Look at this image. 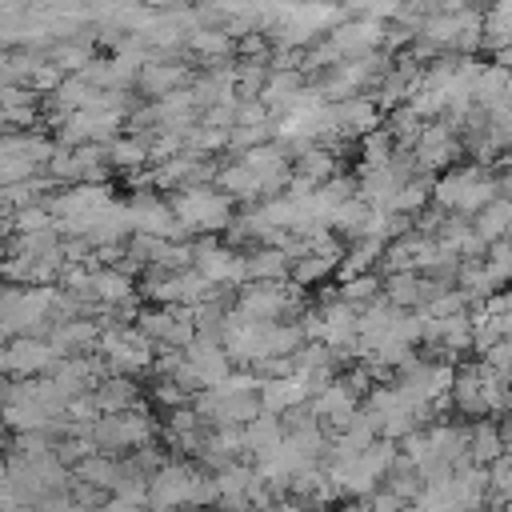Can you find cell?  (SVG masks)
<instances>
[{
    "label": "cell",
    "instance_id": "cell-12",
    "mask_svg": "<svg viewBox=\"0 0 512 512\" xmlns=\"http://www.w3.org/2000/svg\"><path fill=\"white\" fill-rule=\"evenodd\" d=\"M332 120H336V136H368L372 128H380V108L372 104V96H344V100H332Z\"/></svg>",
    "mask_w": 512,
    "mask_h": 512
},
{
    "label": "cell",
    "instance_id": "cell-36",
    "mask_svg": "<svg viewBox=\"0 0 512 512\" xmlns=\"http://www.w3.org/2000/svg\"><path fill=\"white\" fill-rule=\"evenodd\" d=\"M500 432H504V440H512V420H508V424H500Z\"/></svg>",
    "mask_w": 512,
    "mask_h": 512
},
{
    "label": "cell",
    "instance_id": "cell-23",
    "mask_svg": "<svg viewBox=\"0 0 512 512\" xmlns=\"http://www.w3.org/2000/svg\"><path fill=\"white\" fill-rule=\"evenodd\" d=\"M216 184H220V192H228L232 200H260V176H256L244 160L220 164V168H216Z\"/></svg>",
    "mask_w": 512,
    "mask_h": 512
},
{
    "label": "cell",
    "instance_id": "cell-25",
    "mask_svg": "<svg viewBox=\"0 0 512 512\" xmlns=\"http://www.w3.org/2000/svg\"><path fill=\"white\" fill-rule=\"evenodd\" d=\"M92 400H96V408H100L104 416H108V412H128V408L136 404V384H132V376H108V380L96 384Z\"/></svg>",
    "mask_w": 512,
    "mask_h": 512
},
{
    "label": "cell",
    "instance_id": "cell-11",
    "mask_svg": "<svg viewBox=\"0 0 512 512\" xmlns=\"http://www.w3.org/2000/svg\"><path fill=\"white\" fill-rule=\"evenodd\" d=\"M256 396H260V408H264V412H272V416H284V412H292V408H300V404H308V400H312V392H308V384H304V376H300V372L260 380Z\"/></svg>",
    "mask_w": 512,
    "mask_h": 512
},
{
    "label": "cell",
    "instance_id": "cell-19",
    "mask_svg": "<svg viewBox=\"0 0 512 512\" xmlns=\"http://www.w3.org/2000/svg\"><path fill=\"white\" fill-rule=\"evenodd\" d=\"M184 52H192L204 64H220V60H228L236 52V40L224 28H192L188 40H184Z\"/></svg>",
    "mask_w": 512,
    "mask_h": 512
},
{
    "label": "cell",
    "instance_id": "cell-7",
    "mask_svg": "<svg viewBox=\"0 0 512 512\" xmlns=\"http://www.w3.org/2000/svg\"><path fill=\"white\" fill-rule=\"evenodd\" d=\"M92 440H100L104 448H144L152 440V420L144 412H108L100 416L92 428Z\"/></svg>",
    "mask_w": 512,
    "mask_h": 512
},
{
    "label": "cell",
    "instance_id": "cell-34",
    "mask_svg": "<svg viewBox=\"0 0 512 512\" xmlns=\"http://www.w3.org/2000/svg\"><path fill=\"white\" fill-rule=\"evenodd\" d=\"M336 4H340V8H344V16H364V12H368V4H372V0H336Z\"/></svg>",
    "mask_w": 512,
    "mask_h": 512
},
{
    "label": "cell",
    "instance_id": "cell-3",
    "mask_svg": "<svg viewBox=\"0 0 512 512\" xmlns=\"http://www.w3.org/2000/svg\"><path fill=\"white\" fill-rule=\"evenodd\" d=\"M96 348H100L104 368L116 376L144 372V368H152V356H156V344L140 328H104Z\"/></svg>",
    "mask_w": 512,
    "mask_h": 512
},
{
    "label": "cell",
    "instance_id": "cell-38",
    "mask_svg": "<svg viewBox=\"0 0 512 512\" xmlns=\"http://www.w3.org/2000/svg\"><path fill=\"white\" fill-rule=\"evenodd\" d=\"M504 240H512V228H508V236H504Z\"/></svg>",
    "mask_w": 512,
    "mask_h": 512
},
{
    "label": "cell",
    "instance_id": "cell-30",
    "mask_svg": "<svg viewBox=\"0 0 512 512\" xmlns=\"http://www.w3.org/2000/svg\"><path fill=\"white\" fill-rule=\"evenodd\" d=\"M268 60H236V96L240 100H252V96H260V88H264V80H268Z\"/></svg>",
    "mask_w": 512,
    "mask_h": 512
},
{
    "label": "cell",
    "instance_id": "cell-2",
    "mask_svg": "<svg viewBox=\"0 0 512 512\" xmlns=\"http://www.w3.org/2000/svg\"><path fill=\"white\" fill-rule=\"evenodd\" d=\"M168 204L184 232H224L232 224V196L220 188H208V184L180 188Z\"/></svg>",
    "mask_w": 512,
    "mask_h": 512
},
{
    "label": "cell",
    "instance_id": "cell-17",
    "mask_svg": "<svg viewBox=\"0 0 512 512\" xmlns=\"http://www.w3.org/2000/svg\"><path fill=\"white\" fill-rule=\"evenodd\" d=\"M244 264H248V280H252V284H280V280H288V272H292L288 252H280V248H272V244L248 248V252H244Z\"/></svg>",
    "mask_w": 512,
    "mask_h": 512
},
{
    "label": "cell",
    "instance_id": "cell-4",
    "mask_svg": "<svg viewBox=\"0 0 512 512\" xmlns=\"http://www.w3.org/2000/svg\"><path fill=\"white\" fill-rule=\"evenodd\" d=\"M192 252V268L212 284V288H240L248 280V264H244V252L232 248V244H216L212 236L188 244Z\"/></svg>",
    "mask_w": 512,
    "mask_h": 512
},
{
    "label": "cell",
    "instance_id": "cell-39",
    "mask_svg": "<svg viewBox=\"0 0 512 512\" xmlns=\"http://www.w3.org/2000/svg\"><path fill=\"white\" fill-rule=\"evenodd\" d=\"M508 284H512V280H508Z\"/></svg>",
    "mask_w": 512,
    "mask_h": 512
},
{
    "label": "cell",
    "instance_id": "cell-24",
    "mask_svg": "<svg viewBox=\"0 0 512 512\" xmlns=\"http://www.w3.org/2000/svg\"><path fill=\"white\" fill-rule=\"evenodd\" d=\"M480 48H488L492 56L512 48V8H496L488 4L480 16Z\"/></svg>",
    "mask_w": 512,
    "mask_h": 512
},
{
    "label": "cell",
    "instance_id": "cell-35",
    "mask_svg": "<svg viewBox=\"0 0 512 512\" xmlns=\"http://www.w3.org/2000/svg\"><path fill=\"white\" fill-rule=\"evenodd\" d=\"M140 4H148V8H156V12H172V8H184L188 0H140Z\"/></svg>",
    "mask_w": 512,
    "mask_h": 512
},
{
    "label": "cell",
    "instance_id": "cell-15",
    "mask_svg": "<svg viewBox=\"0 0 512 512\" xmlns=\"http://www.w3.org/2000/svg\"><path fill=\"white\" fill-rule=\"evenodd\" d=\"M88 296L112 312H132V276L120 268H92Z\"/></svg>",
    "mask_w": 512,
    "mask_h": 512
},
{
    "label": "cell",
    "instance_id": "cell-37",
    "mask_svg": "<svg viewBox=\"0 0 512 512\" xmlns=\"http://www.w3.org/2000/svg\"><path fill=\"white\" fill-rule=\"evenodd\" d=\"M504 512H512V500H508V504H504Z\"/></svg>",
    "mask_w": 512,
    "mask_h": 512
},
{
    "label": "cell",
    "instance_id": "cell-33",
    "mask_svg": "<svg viewBox=\"0 0 512 512\" xmlns=\"http://www.w3.org/2000/svg\"><path fill=\"white\" fill-rule=\"evenodd\" d=\"M488 492L496 496V500H512V452H504V456H496L492 464H488Z\"/></svg>",
    "mask_w": 512,
    "mask_h": 512
},
{
    "label": "cell",
    "instance_id": "cell-20",
    "mask_svg": "<svg viewBox=\"0 0 512 512\" xmlns=\"http://www.w3.org/2000/svg\"><path fill=\"white\" fill-rule=\"evenodd\" d=\"M240 432H244V448L256 452V460H264V456H272V452L280 448V440H284V420L272 416V412H260V416L248 420Z\"/></svg>",
    "mask_w": 512,
    "mask_h": 512
},
{
    "label": "cell",
    "instance_id": "cell-5",
    "mask_svg": "<svg viewBox=\"0 0 512 512\" xmlns=\"http://www.w3.org/2000/svg\"><path fill=\"white\" fill-rule=\"evenodd\" d=\"M460 156H464V148H460V136H456V128L448 120H428L420 140L412 144V160L428 176L440 172V168H456Z\"/></svg>",
    "mask_w": 512,
    "mask_h": 512
},
{
    "label": "cell",
    "instance_id": "cell-28",
    "mask_svg": "<svg viewBox=\"0 0 512 512\" xmlns=\"http://www.w3.org/2000/svg\"><path fill=\"white\" fill-rule=\"evenodd\" d=\"M104 156L108 164L124 168V172H136L140 164H148V140L144 136H116L104 144Z\"/></svg>",
    "mask_w": 512,
    "mask_h": 512
},
{
    "label": "cell",
    "instance_id": "cell-1",
    "mask_svg": "<svg viewBox=\"0 0 512 512\" xmlns=\"http://www.w3.org/2000/svg\"><path fill=\"white\" fill-rule=\"evenodd\" d=\"M496 196H500V180L484 164H456L432 184V204L448 216H476Z\"/></svg>",
    "mask_w": 512,
    "mask_h": 512
},
{
    "label": "cell",
    "instance_id": "cell-10",
    "mask_svg": "<svg viewBox=\"0 0 512 512\" xmlns=\"http://www.w3.org/2000/svg\"><path fill=\"white\" fill-rule=\"evenodd\" d=\"M192 84V68L188 64H180V60H168V56H152L140 72H136V88L144 92V96H172V92H180V88H188Z\"/></svg>",
    "mask_w": 512,
    "mask_h": 512
},
{
    "label": "cell",
    "instance_id": "cell-31",
    "mask_svg": "<svg viewBox=\"0 0 512 512\" xmlns=\"http://www.w3.org/2000/svg\"><path fill=\"white\" fill-rule=\"evenodd\" d=\"M376 296H380V276H376V272L348 276V280H344V288H340V300H344V304H352L356 312H360L364 304H372Z\"/></svg>",
    "mask_w": 512,
    "mask_h": 512
},
{
    "label": "cell",
    "instance_id": "cell-14",
    "mask_svg": "<svg viewBox=\"0 0 512 512\" xmlns=\"http://www.w3.org/2000/svg\"><path fill=\"white\" fill-rule=\"evenodd\" d=\"M48 344L56 356H88V348L100 344V324L96 320H56L52 332H48Z\"/></svg>",
    "mask_w": 512,
    "mask_h": 512
},
{
    "label": "cell",
    "instance_id": "cell-26",
    "mask_svg": "<svg viewBox=\"0 0 512 512\" xmlns=\"http://www.w3.org/2000/svg\"><path fill=\"white\" fill-rule=\"evenodd\" d=\"M432 184H436V176H428V172H416L412 180H404L400 192H396V200H392V212H400V216L424 212L432 204Z\"/></svg>",
    "mask_w": 512,
    "mask_h": 512
},
{
    "label": "cell",
    "instance_id": "cell-32",
    "mask_svg": "<svg viewBox=\"0 0 512 512\" xmlns=\"http://www.w3.org/2000/svg\"><path fill=\"white\" fill-rule=\"evenodd\" d=\"M484 268L492 272L496 288H504V284L512 280V240H496V244H488V252H484Z\"/></svg>",
    "mask_w": 512,
    "mask_h": 512
},
{
    "label": "cell",
    "instance_id": "cell-13",
    "mask_svg": "<svg viewBox=\"0 0 512 512\" xmlns=\"http://www.w3.org/2000/svg\"><path fill=\"white\" fill-rule=\"evenodd\" d=\"M4 360H8V372H20V376H36L60 364L52 344L40 336H16L12 344H4Z\"/></svg>",
    "mask_w": 512,
    "mask_h": 512
},
{
    "label": "cell",
    "instance_id": "cell-27",
    "mask_svg": "<svg viewBox=\"0 0 512 512\" xmlns=\"http://www.w3.org/2000/svg\"><path fill=\"white\" fill-rule=\"evenodd\" d=\"M424 116L420 112H412L408 104H400V108H392L388 116H384V132L396 140V148H412L416 140H420V132H424Z\"/></svg>",
    "mask_w": 512,
    "mask_h": 512
},
{
    "label": "cell",
    "instance_id": "cell-29",
    "mask_svg": "<svg viewBox=\"0 0 512 512\" xmlns=\"http://www.w3.org/2000/svg\"><path fill=\"white\" fill-rule=\"evenodd\" d=\"M392 152H396V140H392L384 128H372V132L360 136V144H356L360 172H368V168H384V164L392 160Z\"/></svg>",
    "mask_w": 512,
    "mask_h": 512
},
{
    "label": "cell",
    "instance_id": "cell-21",
    "mask_svg": "<svg viewBox=\"0 0 512 512\" xmlns=\"http://www.w3.org/2000/svg\"><path fill=\"white\" fill-rule=\"evenodd\" d=\"M504 452H508V440H504L500 424L480 420L476 428H468V464L488 468V464H492L496 456H504Z\"/></svg>",
    "mask_w": 512,
    "mask_h": 512
},
{
    "label": "cell",
    "instance_id": "cell-8",
    "mask_svg": "<svg viewBox=\"0 0 512 512\" xmlns=\"http://www.w3.org/2000/svg\"><path fill=\"white\" fill-rule=\"evenodd\" d=\"M328 44L340 52V60H356L384 48V24L372 16H348L328 32Z\"/></svg>",
    "mask_w": 512,
    "mask_h": 512
},
{
    "label": "cell",
    "instance_id": "cell-6",
    "mask_svg": "<svg viewBox=\"0 0 512 512\" xmlns=\"http://www.w3.org/2000/svg\"><path fill=\"white\" fill-rule=\"evenodd\" d=\"M128 220H132V232H140V236H160V240H184L188 236L180 228V220L172 216V204L160 200L156 192H136L128 200Z\"/></svg>",
    "mask_w": 512,
    "mask_h": 512
},
{
    "label": "cell",
    "instance_id": "cell-18",
    "mask_svg": "<svg viewBox=\"0 0 512 512\" xmlns=\"http://www.w3.org/2000/svg\"><path fill=\"white\" fill-rule=\"evenodd\" d=\"M468 224L476 228V236H480L484 244L504 240L508 228H512V196H496V200H488L476 216H468Z\"/></svg>",
    "mask_w": 512,
    "mask_h": 512
},
{
    "label": "cell",
    "instance_id": "cell-16",
    "mask_svg": "<svg viewBox=\"0 0 512 512\" xmlns=\"http://www.w3.org/2000/svg\"><path fill=\"white\" fill-rule=\"evenodd\" d=\"M336 176V152L328 148V144H308L296 160H292V180L296 184H304V188H320L324 180H332Z\"/></svg>",
    "mask_w": 512,
    "mask_h": 512
},
{
    "label": "cell",
    "instance_id": "cell-9",
    "mask_svg": "<svg viewBox=\"0 0 512 512\" xmlns=\"http://www.w3.org/2000/svg\"><path fill=\"white\" fill-rule=\"evenodd\" d=\"M440 288H444V284L428 280L424 272H388V276L380 280V296H384L388 304L404 308V312L424 308V304H428V300H432Z\"/></svg>",
    "mask_w": 512,
    "mask_h": 512
},
{
    "label": "cell",
    "instance_id": "cell-22",
    "mask_svg": "<svg viewBox=\"0 0 512 512\" xmlns=\"http://www.w3.org/2000/svg\"><path fill=\"white\" fill-rule=\"evenodd\" d=\"M60 72H84L92 60H96V44H92V36H72V40H56L48 52H44Z\"/></svg>",
    "mask_w": 512,
    "mask_h": 512
}]
</instances>
